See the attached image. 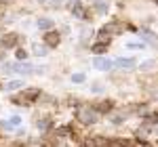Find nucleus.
<instances>
[{
	"label": "nucleus",
	"mask_w": 158,
	"mask_h": 147,
	"mask_svg": "<svg viewBox=\"0 0 158 147\" xmlns=\"http://www.w3.org/2000/svg\"><path fill=\"white\" fill-rule=\"evenodd\" d=\"M93 6H95V9H97V13H101V15H103V13H108V4H106V2L93 0Z\"/></svg>",
	"instance_id": "8"
},
{
	"label": "nucleus",
	"mask_w": 158,
	"mask_h": 147,
	"mask_svg": "<svg viewBox=\"0 0 158 147\" xmlns=\"http://www.w3.org/2000/svg\"><path fill=\"white\" fill-rule=\"evenodd\" d=\"M110 40H112V34H110L108 30L103 27V30H101V32L97 34V44H103V46H108Z\"/></svg>",
	"instance_id": "3"
},
{
	"label": "nucleus",
	"mask_w": 158,
	"mask_h": 147,
	"mask_svg": "<svg viewBox=\"0 0 158 147\" xmlns=\"http://www.w3.org/2000/svg\"><path fill=\"white\" fill-rule=\"evenodd\" d=\"M6 11H9V2L6 0H0V17H4Z\"/></svg>",
	"instance_id": "12"
},
{
	"label": "nucleus",
	"mask_w": 158,
	"mask_h": 147,
	"mask_svg": "<svg viewBox=\"0 0 158 147\" xmlns=\"http://www.w3.org/2000/svg\"><path fill=\"white\" fill-rule=\"evenodd\" d=\"M78 118H80L82 122H93V120H95V113H93V111H78Z\"/></svg>",
	"instance_id": "6"
},
{
	"label": "nucleus",
	"mask_w": 158,
	"mask_h": 147,
	"mask_svg": "<svg viewBox=\"0 0 158 147\" xmlns=\"http://www.w3.org/2000/svg\"><path fill=\"white\" fill-rule=\"evenodd\" d=\"M72 15L74 17H85V9H82L80 4H74L72 6Z\"/></svg>",
	"instance_id": "10"
},
{
	"label": "nucleus",
	"mask_w": 158,
	"mask_h": 147,
	"mask_svg": "<svg viewBox=\"0 0 158 147\" xmlns=\"http://www.w3.org/2000/svg\"><path fill=\"white\" fill-rule=\"evenodd\" d=\"M17 42H21V36L19 34H15V32H11V34H4V36L0 38V46L6 50V49H13V46H17Z\"/></svg>",
	"instance_id": "1"
},
{
	"label": "nucleus",
	"mask_w": 158,
	"mask_h": 147,
	"mask_svg": "<svg viewBox=\"0 0 158 147\" xmlns=\"http://www.w3.org/2000/svg\"><path fill=\"white\" fill-rule=\"evenodd\" d=\"M154 2H158V0H154Z\"/></svg>",
	"instance_id": "21"
},
{
	"label": "nucleus",
	"mask_w": 158,
	"mask_h": 147,
	"mask_svg": "<svg viewBox=\"0 0 158 147\" xmlns=\"http://www.w3.org/2000/svg\"><path fill=\"white\" fill-rule=\"evenodd\" d=\"M112 65H114V63L108 61V59H99V61H95V67H97V70H110Z\"/></svg>",
	"instance_id": "7"
},
{
	"label": "nucleus",
	"mask_w": 158,
	"mask_h": 147,
	"mask_svg": "<svg viewBox=\"0 0 158 147\" xmlns=\"http://www.w3.org/2000/svg\"><path fill=\"white\" fill-rule=\"evenodd\" d=\"M15 55H17V59H25V57H27V53H25L23 49H17V53H15Z\"/></svg>",
	"instance_id": "16"
},
{
	"label": "nucleus",
	"mask_w": 158,
	"mask_h": 147,
	"mask_svg": "<svg viewBox=\"0 0 158 147\" xmlns=\"http://www.w3.org/2000/svg\"><path fill=\"white\" fill-rule=\"evenodd\" d=\"M53 2H63V0H53Z\"/></svg>",
	"instance_id": "20"
},
{
	"label": "nucleus",
	"mask_w": 158,
	"mask_h": 147,
	"mask_svg": "<svg viewBox=\"0 0 158 147\" xmlns=\"http://www.w3.org/2000/svg\"><path fill=\"white\" fill-rule=\"evenodd\" d=\"M2 59H4V49L0 46V61H2Z\"/></svg>",
	"instance_id": "18"
},
{
	"label": "nucleus",
	"mask_w": 158,
	"mask_h": 147,
	"mask_svg": "<svg viewBox=\"0 0 158 147\" xmlns=\"http://www.w3.org/2000/svg\"><path fill=\"white\" fill-rule=\"evenodd\" d=\"M21 86H23V82H21V80H15V82H9V84H6V88H9V90H15V88H21Z\"/></svg>",
	"instance_id": "13"
},
{
	"label": "nucleus",
	"mask_w": 158,
	"mask_h": 147,
	"mask_svg": "<svg viewBox=\"0 0 158 147\" xmlns=\"http://www.w3.org/2000/svg\"><path fill=\"white\" fill-rule=\"evenodd\" d=\"M97 109L101 111V113H103V111L112 109V103H110V101H101V103H99V105H97Z\"/></svg>",
	"instance_id": "11"
},
{
	"label": "nucleus",
	"mask_w": 158,
	"mask_h": 147,
	"mask_svg": "<svg viewBox=\"0 0 158 147\" xmlns=\"http://www.w3.org/2000/svg\"><path fill=\"white\" fill-rule=\"evenodd\" d=\"M51 27H53V21H51V19H47V17H44V19H38V30H42L44 34L51 32Z\"/></svg>",
	"instance_id": "4"
},
{
	"label": "nucleus",
	"mask_w": 158,
	"mask_h": 147,
	"mask_svg": "<svg viewBox=\"0 0 158 147\" xmlns=\"http://www.w3.org/2000/svg\"><path fill=\"white\" fill-rule=\"evenodd\" d=\"M106 50H108V46H103V44H97V46H93V53H99V55H101V53H106Z\"/></svg>",
	"instance_id": "14"
},
{
	"label": "nucleus",
	"mask_w": 158,
	"mask_h": 147,
	"mask_svg": "<svg viewBox=\"0 0 158 147\" xmlns=\"http://www.w3.org/2000/svg\"><path fill=\"white\" fill-rule=\"evenodd\" d=\"M59 40H61L59 32H53V30H51V32L44 34V44H47V46H57V44H59Z\"/></svg>",
	"instance_id": "2"
},
{
	"label": "nucleus",
	"mask_w": 158,
	"mask_h": 147,
	"mask_svg": "<svg viewBox=\"0 0 158 147\" xmlns=\"http://www.w3.org/2000/svg\"><path fill=\"white\" fill-rule=\"evenodd\" d=\"M118 65H120V67H133L135 59L133 57H129V59H118Z\"/></svg>",
	"instance_id": "9"
},
{
	"label": "nucleus",
	"mask_w": 158,
	"mask_h": 147,
	"mask_svg": "<svg viewBox=\"0 0 158 147\" xmlns=\"http://www.w3.org/2000/svg\"><path fill=\"white\" fill-rule=\"evenodd\" d=\"M72 80H74V82H82V80H85V76H82V74H74Z\"/></svg>",
	"instance_id": "17"
},
{
	"label": "nucleus",
	"mask_w": 158,
	"mask_h": 147,
	"mask_svg": "<svg viewBox=\"0 0 158 147\" xmlns=\"http://www.w3.org/2000/svg\"><path fill=\"white\" fill-rule=\"evenodd\" d=\"M13 72L30 74V72H32V65H27V63H17V65H13Z\"/></svg>",
	"instance_id": "5"
},
{
	"label": "nucleus",
	"mask_w": 158,
	"mask_h": 147,
	"mask_svg": "<svg viewBox=\"0 0 158 147\" xmlns=\"http://www.w3.org/2000/svg\"><path fill=\"white\" fill-rule=\"evenodd\" d=\"M34 53H36V55H44V53H47V46H40V44H38V46H34Z\"/></svg>",
	"instance_id": "15"
},
{
	"label": "nucleus",
	"mask_w": 158,
	"mask_h": 147,
	"mask_svg": "<svg viewBox=\"0 0 158 147\" xmlns=\"http://www.w3.org/2000/svg\"><path fill=\"white\" fill-rule=\"evenodd\" d=\"M68 4H70V6H74V0H68Z\"/></svg>",
	"instance_id": "19"
}]
</instances>
